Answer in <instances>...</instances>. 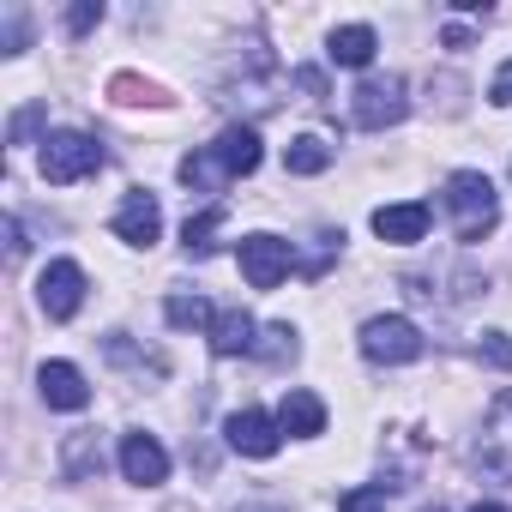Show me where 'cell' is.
<instances>
[{
  "label": "cell",
  "instance_id": "cell-1",
  "mask_svg": "<svg viewBox=\"0 0 512 512\" xmlns=\"http://www.w3.org/2000/svg\"><path fill=\"white\" fill-rule=\"evenodd\" d=\"M260 133L253 127H223L217 133V145H205V151H193V157H181V181L193 187V193H223L235 175H253L260 169Z\"/></svg>",
  "mask_w": 512,
  "mask_h": 512
},
{
  "label": "cell",
  "instance_id": "cell-2",
  "mask_svg": "<svg viewBox=\"0 0 512 512\" xmlns=\"http://www.w3.org/2000/svg\"><path fill=\"white\" fill-rule=\"evenodd\" d=\"M446 211H452V235H458V241H482V235L500 223L494 181H488L482 169H458V175H446Z\"/></svg>",
  "mask_w": 512,
  "mask_h": 512
},
{
  "label": "cell",
  "instance_id": "cell-3",
  "mask_svg": "<svg viewBox=\"0 0 512 512\" xmlns=\"http://www.w3.org/2000/svg\"><path fill=\"white\" fill-rule=\"evenodd\" d=\"M37 169H43V181H49V187H73V181H85V175H97V169H103V145H97L91 133H79V127L49 133V139H43Z\"/></svg>",
  "mask_w": 512,
  "mask_h": 512
},
{
  "label": "cell",
  "instance_id": "cell-4",
  "mask_svg": "<svg viewBox=\"0 0 512 512\" xmlns=\"http://www.w3.org/2000/svg\"><path fill=\"white\" fill-rule=\"evenodd\" d=\"M350 115H356V127L386 133V127H398V121L410 115V85H404L398 73H386V79H362L356 97H350Z\"/></svg>",
  "mask_w": 512,
  "mask_h": 512
},
{
  "label": "cell",
  "instance_id": "cell-5",
  "mask_svg": "<svg viewBox=\"0 0 512 512\" xmlns=\"http://www.w3.org/2000/svg\"><path fill=\"white\" fill-rule=\"evenodd\" d=\"M422 350H428V344H422L416 320H404V314H380V320L362 326V356L380 362V368H404V362H416Z\"/></svg>",
  "mask_w": 512,
  "mask_h": 512
},
{
  "label": "cell",
  "instance_id": "cell-6",
  "mask_svg": "<svg viewBox=\"0 0 512 512\" xmlns=\"http://www.w3.org/2000/svg\"><path fill=\"white\" fill-rule=\"evenodd\" d=\"M290 266H296V247L290 241H278V235H247L241 241V278L253 290H278L290 278Z\"/></svg>",
  "mask_w": 512,
  "mask_h": 512
},
{
  "label": "cell",
  "instance_id": "cell-7",
  "mask_svg": "<svg viewBox=\"0 0 512 512\" xmlns=\"http://www.w3.org/2000/svg\"><path fill=\"white\" fill-rule=\"evenodd\" d=\"M37 302L49 320H73L85 308V266L79 260H49L43 278H37Z\"/></svg>",
  "mask_w": 512,
  "mask_h": 512
},
{
  "label": "cell",
  "instance_id": "cell-8",
  "mask_svg": "<svg viewBox=\"0 0 512 512\" xmlns=\"http://www.w3.org/2000/svg\"><path fill=\"white\" fill-rule=\"evenodd\" d=\"M223 434H229V446H235L241 458H272V452L284 446V428H278V416H266V410H235V416L223 422Z\"/></svg>",
  "mask_w": 512,
  "mask_h": 512
},
{
  "label": "cell",
  "instance_id": "cell-9",
  "mask_svg": "<svg viewBox=\"0 0 512 512\" xmlns=\"http://www.w3.org/2000/svg\"><path fill=\"white\" fill-rule=\"evenodd\" d=\"M115 235H121L127 247H151V241L163 235V211H157V193L133 187V193L121 199V211H115Z\"/></svg>",
  "mask_w": 512,
  "mask_h": 512
},
{
  "label": "cell",
  "instance_id": "cell-10",
  "mask_svg": "<svg viewBox=\"0 0 512 512\" xmlns=\"http://www.w3.org/2000/svg\"><path fill=\"white\" fill-rule=\"evenodd\" d=\"M374 235L392 241V247H416L428 235V205L422 199H404V205H380L374 211Z\"/></svg>",
  "mask_w": 512,
  "mask_h": 512
},
{
  "label": "cell",
  "instance_id": "cell-11",
  "mask_svg": "<svg viewBox=\"0 0 512 512\" xmlns=\"http://www.w3.org/2000/svg\"><path fill=\"white\" fill-rule=\"evenodd\" d=\"M121 470H127V482L157 488V482L169 476V452L157 446V434H127V440H121Z\"/></svg>",
  "mask_w": 512,
  "mask_h": 512
},
{
  "label": "cell",
  "instance_id": "cell-12",
  "mask_svg": "<svg viewBox=\"0 0 512 512\" xmlns=\"http://www.w3.org/2000/svg\"><path fill=\"white\" fill-rule=\"evenodd\" d=\"M37 386H43V404L49 410H85L91 404V386H85V374L73 362H43Z\"/></svg>",
  "mask_w": 512,
  "mask_h": 512
},
{
  "label": "cell",
  "instance_id": "cell-13",
  "mask_svg": "<svg viewBox=\"0 0 512 512\" xmlns=\"http://www.w3.org/2000/svg\"><path fill=\"white\" fill-rule=\"evenodd\" d=\"M278 428L296 434V440H314V434H326V404L308 386H290L284 404H278Z\"/></svg>",
  "mask_w": 512,
  "mask_h": 512
},
{
  "label": "cell",
  "instance_id": "cell-14",
  "mask_svg": "<svg viewBox=\"0 0 512 512\" xmlns=\"http://www.w3.org/2000/svg\"><path fill=\"white\" fill-rule=\"evenodd\" d=\"M211 350H217V356H247V350H260V344H253V314L223 308V314L211 320Z\"/></svg>",
  "mask_w": 512,
  "mask_h": 512
},
{
  "label": "cell",
  "instance_id": "cell-15",
  "mask_svg": "<svg viewBox=\"0 0 512 512\" xmlns=\"http://www.w3.org/2000/svg\"><path fill=\"white\" fill-rule=\"evenodd\" d=\"M374 49H380L374 25H338V31H332V43H326V55H332L338 67H368V61H374Z\"/></svg>",
  "mask_w": 512,
  "mask_h": 512
},
{
  "label": "cell",
  "instance_id": "cell-16",
  "mask_svg": "<svg viewBox=\"0 0 512 512\" xmlns=\"http://www.w3.org/2000/svg\"><path fill=\"white\" fill-rule=\"evenodd\" d=\"M61 464H67V476H73V482H91V476L103 470V440H97V428H79V434H67V446H61Z\"/></svg>",
  "mask_w": 512,
  "mask_h": 512
},
{
  "label": "cell",
  "instance_id": "cell-17",
  "mask_svg": "<svg viewBox=\"0 0 512 512\" xmlns=\"http://www.w3.org/2000/svg\"><path fill=\"white\" fill-rule=\"evenodd\" d=\"M284 169L290 175H320V169H332V145L320 133H302V139L284 145Z\"/></svg>",
  "mask_w": 512,
  "mask_h": 512
},
{
  "label": "cell",
  "instance_id": "cell-18",
  "mask_svg": "<svg viewBox=\"0 0 512 512\" xmlns=\"http://www.w3.org/2000/svg\"><path fill=\"white\" fill-rule=\"evenodd\" d=\"M217 229H223V205H205L199 217H187V229H181V247L193 253V260H205V253L217 247Z\"/></svg>",
  "mask_w": 512,
  "mask_h": 512
},
{
  "label": "cell",
  "instance_id": "cell-19",
  "mask_svg": "<svg viewBox=\"0 0 512 512\" xmlns=\"http://www.w3.org/2000/svg\"><path fill=\"white\" fill-rule=\"evenodd\" d=\"M163 314H169V326H181V332L211 326V302H205V296H169V302H163Z\"/></svg>",
  "mask_w": 512,
  "mask_h": 512
},
{
  "label": "cell",
  "instance_id": "cell-20",
  "mask_svg": "<svg viewBox=\"0 0 512 512\" xmlns=\"http://www.w3.org/2000/svg\"><path fill=\"white\" fill-rule=\"evenodd\" d=\"M476 356H482L488 368H506V374H512V338H506V332H482Z\"/></svg>",
  "mask_w": 512,
  "mask_h": 512
},
{
  "label": "cell",
  "instance_id": "cell-21",
  "mask_svg": "<svg viewBox=\"0 0 512 512\" xmlns=\"http://www.w3.org/2000/svg\"><path fill=\"white\" fill-rule=\"evenodd\" d=\"M338 512H386V482H380V488H350V494L338 500Z\"/></svg>",
  "mask_w": 512,
  "mask_h": 512
},
{
  "label": "cell",
  "instance_id": "cell-22",
  "mask_svg": "<svg viewBox=\"0 0 512 512\" xmlns=\"http://www.w3.org/2000/svg\"><path fill=\"white\" fill-rule=\"evenodd\" d=\"M25 43H31V19L25 7H7V55H25Z\"/></svg>",
  "mask_w": 512,
  "mask_h": 512
},
{
  "label": "cell",
  "instance_id": "cell-23",
  "mask_svg": "<svg viewBox=\"0 0 512 512\" xmlns=\"http://www.w3.org/2000/svg\"><path fill=\"white\" fill-rule=\"evenodd\" d=\"M266 338H272V344H260L266 362H290V356H296V332H290V326H272Z\"/></svg>",
  "mask_w": 512,
  "mask_h": 512
},
{
  "label": "cell",
  "instance_id": "cell-24",
  "mask_svg": "<svg viewBox=\"0 0 512 512\" xmlns=\"http://www.w3.org/2000/svg\"><path fill=\"white\" fill-rule=\"evenodd\" d=\"M91 25H103V7H97V0H85V7H73V13H67V31H73V37H85Z\"/></svg>",
  "mask_w": 512,
  "mask_h": 512
},
{
  "label": "cell",
  "instance_id": "cell-25",
  "mask_svg": "<svg viewBox=\"0 0 512 512\" xmlns=\"http://www.w3.org/2000/svg\"><path fill=\"white\" fill-rule=\"evenodd\" d=\"M37 121H43V103H31V109H19V115H13V145H25V139L37 133Z\"/></svg>",
  "mask_w": 512,
  "mask_h": 512
},
{
  "label": "cell",
  "instance_id": "cell-26",
  "mask_svg": "<svg viewBox=\"0 0 512 512\" xmlns=\"http://www.w3.org/2000/svg\"><path fill=\"white\" fill-rule=\"evenodd\" d=\"M488 97H494L500 109H512V61H506L500 73H494V85H488Z\"/></svg>",
  "mask_w": 512,
  "mask_h": 512
},
{
  "label": "cell",
  "instance_id": "cell-27",
  "mask_svg": "<svg viewBox=\"0 0 512 512\" xmlns=\"http://www.w3.org/2000/svg\"><path fill=\"white\" fill-rule=\"evenodd\" d=\"M296 85H302V91H308L314 103L326 97V73H320V67H302V73H296Z\"/></svg>",
  "mask_w": 512,
  "mask_h": 512
},
{
  "label": "cell",
  "instance_id": "cell-28",
  "mask_svg": "<svg viewBox=\"0 0 512 512\" xmlns=\"http://www.w3.org/2000/svg\"><path fill=\"white\" fill-rule=\"evenodd\" d=\"M7 260H13V266L25 260V229H19V217H7Z\"/></svg>",
  "mask_w": 512,
  "mask_h": 512
},
{
  "label": "cell",
  "instance_id": "cell-29",
  "mask_svg": "<svg viewBox=\"0 0 512 512\" xmlns=\"http://www.w3.org/2000/svg\"><path fill=\"white\" fill-rule=\"evenodd\" d=\"M470 512H506V506H494V500H482V506H470Z\"/></svg>",
  "mask_w": 512,
  "mask_h": 512
},
{
  "label": "cell",
  "instance_id": "cell-30",
  "mask_svg": "<svg viewBox=\"0 0 512 512\" xmlns=\"http://www.w3.org/2000/svg\"><path fill=\"white\" fill-rule=\"evenodd\" d=\"M253 512H272V506H253Z\"/></svg>",
  "mask_w": 512,
  "mask_h": 512
}]
</instances>
